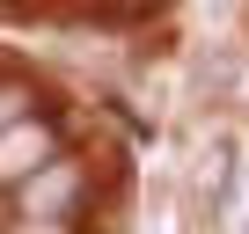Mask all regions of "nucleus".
<instances>
[{
	"mask_svg": "<svg viewBox=\"0 0 249 234\" xmlns=\"http://www.w3.org/2000/svg\"><path fill=\"white\" fill-rule=\"evenodd\" d=\"M15 198H22V219L66 227V212H73V198H81V168H73V161H52V168H44L37 183H22Z\"/></svg>",
	"mask_w": 249,
	"mask_h": 234,
	"instance_id": "nucleus-2",
	"label": "nucleus"
},
{
	"mask_svg": "<svg viewBox=\"0 0 249 234\" xmlns=\"http://www.w3.org/2000/svg\"><path fill=\"white\" fill-rule=\"evenodd\" d=\"M22 117H30V88L0 81V132H8V125H22Z\"/></svg>",
	"mask_w": 249,
	"mask_h": 234,
	"instance_id": "nucleus-3",
	"label": "nucleus"
},
{
	"mask_svg": "<svg viewBox=\"0 0 249 234\" xmlns=\"http://www.w3.org/2000/svg\"><path fill=\"white\" fill-rule=\"evenodd\" d=\"M52 161H59V132H52V117H22V125L0 132V183H8V190L37 183Z\"/></svg>",
	"mask_w": 249,
	"mask_h": 234,
	"instance_id": "nucleus-1",
	"label": "nucleus"
},
{
	"mask_svg": "<svg viewBox=\"0 0 249 234\" xmlns=\"http://www.w3.org/2000/svg\"><path fill=\"white\" fill-rule=\"evenodd\" d=\"M8 234H66V227H44V219H15Z\"/></svg>",
	"mask_w": 249,
	"mask_h": 234,
	"instance_id": "nucleus-4",
	"label": "nucleus"
}]
</instances>
